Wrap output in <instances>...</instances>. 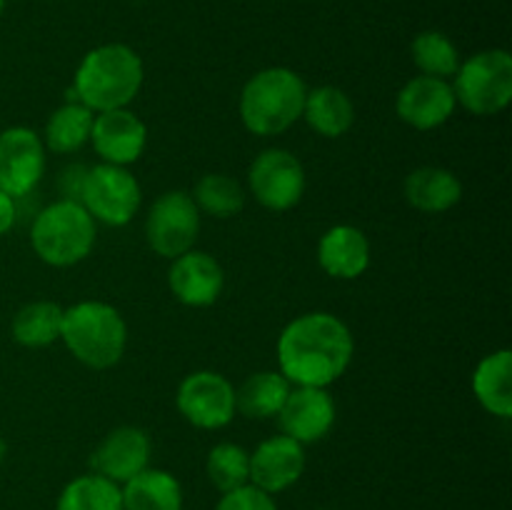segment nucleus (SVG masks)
Masks as SVG:
<instances>
[{"label": "nucleus", "instance_id": "18", "mask_svg": "<svg viewBox=\"0 0 512 510\" xmlns=\"http://www.w3.org/2000/svg\"><path fill=\"white\" fill-rule=\"evenodd\" d=\"M318 263L330 278H360L370 265L368 235L355 225H333L318 243Z\"/></svg>", "mask_w": 512, "mask_h": 510}, {"label": "nucleus", "instance_id": "24", "mask_svg": "<svg viewBox=\"0 0 512 510\" xmlns=\"http://www.w3.org/2000/svg\"><path fill=\"white\" fill-rule=\"evenodd\" d=\"M95 113L80 100H68L60 105L45 123L43 145L45 150L68 155L78 153L85 143H90V130H93Z\"/></svg>", "mask_w": 512, "mask_h": 510}, {"label": "nucleus", "instance_id": "13", "mask_svg": "<svg viewBox=\"0 0 512 510\" xmlns=\"http://www.w3.org/2000/svg\"><path fill=\"white\" fill-rule=\"evenodd\" d=\"M305 445L288 435H273L250 453V485L278 495L293 488L305 473Z\"/></svg>", "mask_w": 512, "mask_h": 510}, {"label": "nucleus", "instance_id": "33", "mask_svg": "<svg viewBox=\"0 0 512 510\" xmlns=\"http://www.w3.org/2000/svg\"><path fill=\"white\" fill-rule=\"evenodd\" d=\"M5 455H8V443H5L3 435H0V463L5 460Z\"/></svg>", "mask_w": 512, "mask_h": 510}, {"label": "nucleus", "instance_id": "15", "mask_svg": "<svg viewBox=\"0 0 512 510\" xmlns=\"http://www.w3.org/2000/svg\"><path fill=\"white\" fill-rule=\"evenodd\" d=\"M283 435L298 443H318L330 433L335 423V400L325 388L295 385L290 388L283 408L278 413Z\"/></svg>", "mask_w": 512, "mask_h": 510}, {"label": "nucleus", "instance_id": "28", "mask_svg": "<svg viewBox=\"0 0 512 510\" xmlns=\"http://www.w3.org/2000/svg\"><path fill=\"white\" fill-rule=\"evenodd\" d=\"M410 55H413V63L418 65L420 75H430V78L448 80L460 68L458 48L448 35L438 33V30L420 33L410 45Z\"/></svg>", "mask_w": 512, "mask_h": 510}, {"label": "nucleus", "instance_id": "2", "mask_svg": "<svg viewBox=\"0 0 512 510\" xmlns=\"http://www.w3.org/2000/svg\"><path fill=\"white\" fill-rule=\"evenodd\" d=\"M140 55L125 43H105L83 55L73 78V93L93 113L128 108L143 88Z\"/></svg>", "mask_w": 512, "mask_h": 510}, {"label": "nucleus", "instance_id": "7", "mask_svg": "<svg viewBox=\"0 0 512 510\" xmlns=\"http://www.w3.org/2000/svg\"><path fill=\"white\" fill-rule=\"evenodd\" d=\"M140 200H143V190L128 168L110 163L88 168L80 205L93 215L95 223H105L110 228L128 225L138 213Z\"/></svg>", "mask_w": 512, "mask_h": 510}, {"label": "nucleus", "instance_id": "30", "mask_svg": "<svg viewBox=\"0 0 512 510\" xmlns=\"http://www.w3.org/2000/svg\"><path fill=\"white\" fill-rule=\"evenodd\" d=\"M215 510H278V505H275V495L248 483L243 488L220 493Z\"/></svg>", "mask_w": 512, "mask_h": 510}, {"label": "nucleus", "instance_id": "17", "mask_svg": "<svg viewBox=\"0 0 512 510\" xmlns=\"http://www.w3.org/2000/svg\"><path fill=\"white\" fill-rule=\"evenodd\" d=\"M168 285L183 305L208 308L223 293V265L203 250H188V253L178 255L170 265Z\"/></svg>", "mask_w": 512, "mask_h": 510}, {"label": "nucleus", "instance_id": "10", "mask_svg": "<svg viewBox=\"0 0 512 510\" xmlns=\"http://www.w3.org/2000/svg\"><path fill=\"white\" fill-rule=\"evenodd\" d=\"M180 415L200 430H220L235 418V388L215 370H195L175 395Z\"/></svg>", "mask_w": 512, "mask_h": 510}, {"label": "nucleus", "instance_id": "9", "mask_svg": "<svg viewBox=\"0 0 512 510\" xmlns=\"http://www.w3.org/2000/svg\"><path fill=\"white\" fill-rule=\"evenodd\" d=\"M248 185L263 208L283 213L305 195V168L290 150L268 148L250 163Z\"/></svg>", "mask_w": 512, "mask_h": 510}, {"label": "nucleus", "instance_id": "25", "mask_svg": "<svg viewBox=\"0 0 512 510\" xmlns=\"http://www.w3.org/2000/svg\"><path fill=\"white\" fill-rule=\"evenodd\" d=\"M63 310L53 300H33L13 318V340L23 348H45L60 340Z\"/></svg>", "mask_w": 512, "mask_h": 510}, {"label": "nucleus", "instance_id": "8", "mask_svg": "<svg viewBox=\"0 0 512 510\" xmlns=\"http://www.w3.org/2000/svg\"><path fill=\"white\" fill-rule=\"evenodd\" d=\"M200 233V210L185 190L160 195L145 218V240L160 258L175 260L193 250Z\"/></svg>", "mask_w": 512, "mask_h": 510}, {"label": "nucleus", "instance_id": "14", "mask_svg": "<svg viewBox=\"0 0 512 510\" xmlns=\"http://www.w3.org/2000/svg\"><path fill=\"white\" fill-rule=\"evenodd\" d=\"M455 108H458V100H455L453 85L443 78H430V75L410 78L395 98L398 118L415 130L440 128L448 123Z\"/></svg>", "mask_w": 512, "mask_h": 510}, {"label": "nucleus", "instance_id": "31", "mask_svg": "<svg viewBox=\"0 0 512 510\" xmlns=\"http://www.w3.org/2000/svg\"><path fill=\"white\" fill-rule=\"evenodd\" d=\"M85 175H88V168L80 163L68 165V168L60 173L58 188L63 198L60 200H73V203H80V195H83V185H85Z\"/></svg>", "mask_w": 512, "mask_h": 510}, {"label": "nucleus", "instance_id": "1", "mask_svg": "<svg viewBox=\"0 0 512 510\" xmlns=\"http://www.w3.org/2000/svg\"><path fill=\"white\" fill-rule=\"evenodd\" d=\"M353 353V333L333 313L298 315L278 338L280 373L290 385L328 388L348 370Z\"/></svg>", "mask_w": 512, "mask_h": 510}, {"label": "nucleus", "instance_id": "16", "mask_svg": "<svg viewBox=\"0 0 512 510\" xmlns=\"http://www.w3.org/2000/svg\"><path fill=\"white\" fill-rule=\"evenodd\" d=\"M90 143H93V150L103 163L125 168L145 153L148 128L133 110H105V113H95Z\"/></svg>", "mask_w": 512, "mask_h": 510}, {"label": "nucleus", "instance_id": "4", "mask_svg": "<svg viewBox=\"0 0 512 510\" xmlns=\"http://www.w3.org/2000/svg\"><path fill=\"white\" fill-rule=\"evenodd\" d=\"M308 88L295 70L275 65L255 73L240 93V118L253 135H280L303 118Z\"/></svg>", "mask_w": 512, "mask_h": 510}, {"label": "nucleus", "instance_id": "6", "mask_svg": "<svg viewBox=\"0 0 512 510\" xmlns=\"http://www.w3.org/2000/svg\"><path fill=\"white\" fill-rule=\"evenodd\" d=\"M455 100L473 115H498L512 100V55L503 48L480 50L453 75Z\"/></svg>", "mask_w": 512, "mask_h": 510}, {"label": "nucleus", "instance_id": "23", "mask_svg": "<svg viewBox=\"0 0 512 510\" xmlns=\"http://www.w3.org/2000/svg\"><path fill=\"white\" fill-rule=\"evenodd\" d=\"M290 388L293 385L280 370H260L235 390V410L253 420L278 418Z\"/></svg>", "mask_w": 512, "mask_h": 510}, {"label": "nucleus", "instance_id": "19", "mask_svg": "<svg viewBox=\"0 0 512 510\" xmlns=\"http://www.w3.org/2000/svg\"><path fill=\"white\" fill-rule=\"evenodd\" d=\"M405 200L420 213H445L463 198V183L458 175L438 165H423L405 178Z\"/></svg>", "mask_w": 512, "mask_h": 510}, {"label": "nucleus", "instance_id": "26", "mask_svg": "<svg viewBox=\"0 0 512 510\" xmlns=\"http://www.w3.org/2000/svg\"><path fill=\"white\" fill-rule=\"evenodd\" d=\"M55 510H123V490L98 473H85L65 483Z\"/></svg>", "mask_w": 512, "mask_h": 510}, {"label": "nucleus", "instance_id": "32", "mask_svg": "<svg viewBox=\"0 0 512 510\" xmlns=\"http://www.w3.org/2000/svg\"><path fill=\"white\" fill-rule=\"evenodd\" d=\"M15 218H18V205H15V198L0 190V235H5L10 228H13Z\"/></svg>", "mask_w": 512, "mask_h": 510}, {"label": "nucleus", "instance_id": "12", "mask_svg": "<svg viewBox=\"0 0 512 510\" xmlns=\"http://www.w3.org/2000/svg\"><path fill=\"white\" fill-rule=\"evenodd\" d=\"M150 453H153V443H150V435L143 428L120 425V428L110 430L100 440L98 448L93 450L90 468H93V473L123 485L133 475H138L140 470L148 468Z\"/></svg>", "mask_w": 512, "mask_h": 510}, {"label": "nucleus", "instance_id": "20", "mask_svg": "<svg viewBox=\"0 0 512 510\" xmlns=\"http://www.w3.org/2000/svg\"><path fill=\"white\" fill-rule=\"evenodd\" d=\"M123 510H183V485L163 468H145L120 485Z\"/></svg>", "mask_w": 512, "mask_h": 510}, {"label": "nucleus", "instance_id": "29", "mask_svg": "<svg viewBox=\"0 0 512 510\" xmlns=\"http://www.w3.org/2000/svg\"><path fill=\"white\" fill-rule=\"evenodd\" d=\"M205 473L220 493L243 488L250 483V453L238 443L213 445L205 460Z\"/></svg>", "mask_w": 512, "mask_h": 510}, {"label": "nucleus", "instance_id": "35", "mask_svg": "<svg viewBox=\"0 0 512 510\" xmlns=\"http://www.w3.org/2000/svg\"><path fill=\"white\" fill-rule=\"evenodd\" d=\"M318 510H330V508H318Z\"/></svg>", "mask_w": 512, "mask_h": 510}, {"label": "nucleus", "instance_id": "3", "mask_svg": "<svg viewBox=\"0 0 512 510\" xmlns=\"http://www.w3.org/2000/svg\"><path fill=\"white\" fill-rule=\"evenodd\" d=\"M60 340L75 360L93 370L120 363L128 348V325L118 308L103 300H83L63 310Z\"/></svg>", "mask_w": 512, "mask_h": 510}, {"label": "nucleus", "instance_id": "22", "mask_svg": "<svg viewBox=\"0 0 512 510\" xmlns=\"http://www.w3.org/2000/svg\"><path fill=\"white\" fill-rule=\"evenodd\" d=\"M303 120L323 138H343L355 123L353 100L338 85H320L305 95Z\"/></svg>", "mask_w": 512, "mask_h": 510}, {"label": "nucleus", "instance_id": "11", "mask_svg": "<svg viewBox=\"0 0 512 510\" xmlns=\"http://www.w3.org/2000/svg\"><path fill=\"white\" fill-rule=\"evenodd\" d=\"M45 173V145L33 128L13 125L0 133V190L25 198Z\"/></svg>", "mask_w": 512, "mask_h": 510}, {"label": "nucleus", "instance_id": "21", "mask_svg": "<svg viewBox=\"0 0 512 510\" xmlns=\"http://www.w3.org/2000/svg\"><path fill=\"white\" fill-rule=\"evenodd\" d=\"M473 393L490 415H512V353L500 348L485 355L473 373Z\"/></svg>", "mask_w": 512, "mask_h": 510}, {"label": "nucleus", "instance_id": "34", "mask_svg": "<svg viewBox=\"0 0 512 510\" xmlns=\"http://www.w3.org/2000/svg\"><path fill=\"white\" fill-rule=\"evenodd\" d=\"M3 10H5V0H0V15H3Z\"/></svg>", "mask_w": 512, "mask_h": 510}, {"label": "nucleus", "instance_id": "5", "mask_svg": "<svg viewBox=\"0 0 512 510\" xmlns=\"http://www.w3.org/2000/svg\"><path fill=\"white\" fill-rule=\"evenodd\" d=\"M95 220L73 200H55L40 210L30 228V245L43 263L53 268H70L93 253Z\"/></svg>", "mask_w": 512, "mask_h": 510}, {"label": "nucleus", "instance_id": "27", "mask_svg": "<svg viewBox=\"0 0 512 510\" xmlns=\"http://www.w3.org/2000/svg\"><path fill=\"white\" fill-rule=\"evenodd\" d=\"M193 200L200 213H208L213 218H233L245 208V190L230 175L208 173L195 185Z\"/></svg>", "mask_w": 512, "mask_h": 510}]
</instances>
